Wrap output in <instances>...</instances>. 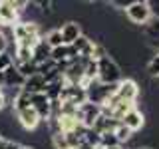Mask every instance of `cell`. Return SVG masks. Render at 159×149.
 I'll return each mask as SVG.
<instances>
[{"label": "cell", "mask_w": 159, "mask_h": 149, "mask_svg": "<svg viewBox=\"0 0 159 149\" xmlns=\"http://www.w3.org/2000/svg\"><path fill=\"white\" fill-rule=\"evenodd\" d=\"M121 68L116 64V60H113L111 56L103 58L98 62V82L99 84H106V86H109V84H119L121 82Z\"/></svg>", "instance_id": "obj_1"}, {"label": "cell", "mask_w": 159, "mask_h": 149, "mask_svg": "<svg viewBox=\"0 0 159 149\" xmlns=\"http://www.w3.org/2000/svg\"><path fill=\"white\" fill-rule=\"evenodd\" d=\"M129 22H133L135 26H145V24L151 20V12H149V4L147 0H133L129 2V6L123 10Z\"/></svg>", "instance_id": "obj_2"}, {"label": "cell", "mask_w": 159, "mask_h": 149, "mask_svg": "<svg viewBox=\"0 0 159 149\" xmlns=\"http://www.w3.org/2000/svg\"><path fill=\"white\" fill-rule=\"evenodd\" d=\"M99 115H102V107L96 106V103H92V102L82 103V106L76 109V119H78V123H80V125H84L86 129L92 127Z\"/></svg>", "instance_id": "obj_3"}, {"label": "cell", "mask_w": 159, "mask_h": 149, "mask_svg": "<svg viewBox=\"0 0 159 149\" xmlns=\"http://www.w3.org/2000/svg\"><path fill=\"white\" fill-rule=\"evenodd\" d=\"M116 97L121 99V102H127V103H135L137 97H139V84L131 78L121 79V82L117 84Z\"/></svg>", "instance_id": "obj_4"}, {"label": "cell", "mask_w": 159, "mask_h": 149, "mask_svg": "<svg viewBox=\"0 0 159 149\" xmlns=\"http://www.w3.org/2000/svg\"><path fill=\"white\" fill-rule=\"evenodd\" d=\"M30 107L36 111L40 121H48L52 117V102L46 97V93H34V96H30Z\"/></svg>", "instance_id": "obj_5"}, {"label": "cell", "mask_w": 159, "mask_h": 149, "mask_svg": "<svg viewBox=\"0 0 159 149\" xmlns=\"http://www.w3.org/2000/svg\"><path fill=\"white\" fill-rule=\"evenodd\" d=\"M20 22V10L14 6L12 0H0V24L16 26Z\"/></svg>", "instance_id": "obj_6"}, {"label": "cell", "mask_w": 159, "mask_h": 149, "mask_svg": "<svg viewBox=\"0 0 159 149\" xmlns=\"http://www.w3.org/2000/svg\"><path fill=\"white\" fill-rule=\"evenodd\" d=\"M60 34H62V44L64 46H72L76 40L82 36V24L78 20H68L60 26Z\"/></svg>", "instance_id": "obj_7"}, {"label": "cell", "mask_w": 159, "mask_h": 149, "mask_svg": "<svg viewBox=\"0 0 159 149\" xmlns=\"http://www.w3.org/2000/svg\"><path fill=\"white\" fill-rule=\"evenodd\" d=\"M119 123H123L129 131H133V133H137V131H141L143 127H145V113L141 111V109H137V107H133V109H129V111L123 115V119Z\"/></svg>", "instance_id": "obj_8"}, {"label": "cell", "mask_w": 159, "mask_h": 149, "mask_svg": "<svg viewBox=\"0 0 159 149\" xmlns=\"http://www.w3.org/2000/svg\"><path fill=\"white\" fill-rule=\"evenodd\" d=\"M16 119H18L20 127L26 129V131H36L38 125L42 123L32 107H26V109H20V111H16Z\"/></svg>", "instance_id": "obj_9"}, {"label": "cell", "mask_w": 159, "mask_h": 149, "mask_svg": "<svg viewBox=\"0 0 159 149\" xmlns=\"http://www.w3.org/2000/svg\"><path fill=\"white\" fill-rule=\"evenodd\" d=\"M46 79H44L40 74H36V76H32V78H26L24 79V86L20 88L22 92H26L28 96H34V93H44L46 92Z\"/></svg>", "instance_id": "obj_10"}, {"label": "cell", "mask_w": 159, "mask_h": 149, "mask_svg": "<svg viewBox=\"0 0 159 149\" xmlns=\"http://www.w3.org/2000/svg\"><path fill=\"white\" fill-rule=\"evenodd\" d=\"M4 88H10V89H20L24 86V76L18 72V68L14 66H10V68H6L4 70Z\"/></svg>", "instance_id": "obj_11"}, {"label": "cell", "mask_w": 159, "mask_h": 149, "mask_svg": "<svg viewBox=\"0 0 159 149\" xmlns=\"http://www.w3.org/2000/svg\"><path fill=\"white\" fill-rule=\"evenodd\" d=\"M50 48L48 44H46V40H38L36 42V46L32 48V62L36 64V66H40V64H44V62H48L50 60Z\"/></svg>", "instance_id": "obj_12"}, {"label": "cell", "mask_w": 159, "mask_h": 149, "mask_svg": "<svg viewBox=\"0 0 159 149\" xmlns=\"http://www.w3.org/2000/svg\"><path fill=\"white\" fill-rule=\"evenodd\" d=\"M113 133H116V137H117V143L121 147H125L129 141H131V137H133V131H129V129L123 125V123H117V127L113 129Z\"/></svg>", "instance_id": "obj_13"}, {"label": "cell", "mask_w": 159, "mask_h": 149, "mask_svg": "<svg viewBox=\"0 0 159 149\" xmlns=\"http://www.w3.org/2000/svg\"><path fill=\"white\" fill-rule=\"evenodd\" d=\"M26 107H30V96H28L26 92H22V89H20L18 96L14 97V102H12V109H14V113H16V111H20V109H26Z\"/></svg>", "instance_id": "obj_14"}, {"label": "cell", "mask_w": 159, "mask_h": 149, "mask_svg": "<svg viewBox=\"0 0 159 149\" xmlns=\"http://www.w3.org/2000/svg\"><path fill=\"white\" fill-rule=\"evenodd\" d=\"M44 40H46V44H48L50 48L64 46V44H62V34H60V28H52L46 36H44Z\"/></svg>", "instance_id": "obj_15"}, {"label": "cell", "mask_w": 159, "mask_h": 149, "mask_svg": "<svg viewBox=\"0 0 159 149\" xmlns=\"http://www.w3.org/2000/svg\"><path fill=\"white\" fill-rule=\"evenodd\" d=\"M116 145H119V143H117V137H116V133H113V131H106V133L99 135V149L116 147Z\"/></svg>", "instance_id": "obj_16"}, {"label": "cell", "mask_w": 159, "mask_h": 149, "mask_svg": "<svg viewBox=\"0 0 159 149\" xmlns=\"http://www.w3.org/2000/svg\"><path fill=\"white\" fill-rule=\"evenodd\" d=\"M145 72H147V76H151V78H159V52H155L149 58Z\"/></svg>", "instance_id": "obj_17"}, {"label": "cell", "mask_w": 159, "mask_h": 149, "mask_svg": "<svg viewBox=\"0 0 159 149\" xmlns=\"http://www.w3.org/2000/svg\"><path fill=\"white\" fill-rule=\"evenodd\" d=\"M16 68H18V72L24 76V79H26V78H32V76H36V74H38V66L34 62L20 64V66H16Z\"/></svg>", "instance_id": "obj_18"}, {"label": "cell", "mask_w": 159, "mask_h": 149, "mask_svg": "<svg viewBox=\"0 0 159 149\" xmlns=\"http://www.w3.org/2000/svg\"><path fill=\"white\" fill-rule=\"evenodd\" d=\"M52 145H54V149H70L64 131L62 133H54V135H52Z\"/></svg>", "instance_id": "obj_19"}, {"label": "cell", "mask_w": 159, "mask_h": 149, "mask_svg": "<svg viewBox=\"0 0 159 149\" xmlns=\"http://www.w3.org/2000/svg\"><path fill=\"white\" fill-rule=\"evenodd\" d=\"M14 64V58L10 56L8 52H4V54H0V72H4L6 68H10Z\"/></svg>", "instance_id": "obj_20"}, {"label": "cell", "mask_w": 159, "mask_h": 149, "mask_svg": "<svg viewBox=\"0 0 159 149\" xmlns=\"http://www.w3.org/2000/svg\"><path fill=\"white\" fill-rule=\"evenodd\" d=\"M149 12H151V20H159V0H147Z\"/></svg>", "instance_id": "obj_21"}, {"label": "cell", "mask_w": 159, "mask_h": 149, "mask_svg": "<svg viewBox=\"0 0 159 149\" xmlns=\"http://www.w3.org/2000/svg\"><path fill=\"white\" fill-rule=\"evenodd\" d=\"M6 107H8V103H6V96H4V89L0 88V111H4Z\"/></svg>", "instance_id": "obj_22"}, {"label": "cell", "mask_w": 159, "mask_h": 149, "mask_svg": "<svg viewBox=\"0 0 159 149\" xmlns=\"http://www.w3.org/2000/svg\"><path fill=\"white\" fill-rule=\"evenodd\" d=\"M4 149H20V143L14 141V139H8L6 145H4Z\"/></svg>", "instance_id": "obj_23"}, {"label": "cell", "mask_w": 159, "mask_h": 149, "mask_svg": "<svg viewBox=\"0 0 159 149\" xmlns=\"http://www.w3.org/2000/svg\"><path fill=\"white\" fill-rule=\"evenodd\" d=\"M6 50H8V42L4 40V36H2V34H0V54H4Z\"/></svg>", "instance_id": "obj_24"}, {"label": "cell", "mask_w": 159, "mask_h": 149, "mask_svg": "<svg viewBox=\"0 0 159 149\" xmlns=\"http://www.w3.org/2000/svg\"><path fill=\"white\" fill-rule=\"evenodd\" d=\"M6 141H8V139L4 137L2 133H0V149H4V145H6Z\"/></svg>", "instance_id": "obj_25"}, {"label": "cell", "mask_w": 159, "mask_h": 149, "mask_svg": "<svg viewBox=\"0 0 159 149\" xmlns=\"http://www.w3.org/2000/svg\"><path fill=\"white\" fill-rule=\"evenodd\" d=\"M78 149H96V147H92V145H88V143H82Z\"/></svg>", "instance_id": "obj_26"}, {"label": "cell", "mask_w": 159, "mask_h": 149, "mask_svg": "<svg viewBox=\"0 0 159 149\" xmlns=\"http://www.w3.org/2000/svg\"><path fill=\"white\" fill-rule=\"evenodd\" d=\"M20 149H36V147H32V145H20Z\"/></svg>", "instance_id": "obj_27"}, {"label": "cell", "mask_w": 159, "mask_h": 149, "mask_svg": "<svg viewBox=\"0 0 159 149\" xmlns=\"http://www.w3.org/2000/svg\"><path fill=\"white\" fill-rule=\"evenodd\" d=\"M137 149H155V147H149V145H143V147H137Z\"/></svg>", "instance_id": "obj_28"}, {"label": "cell", "mask_w": 159, "mask_h": 149, "mask_svg": "<svg viewBox=\"0 0 159 149\" xmlns=\"http://www.w3.org/2000/svg\"><path fill=\"white\" fill-rule=\"evenodd\" d=\"M106 149H123L121 145H116V147H106Z\"/></svg>", "instance_id": "obj_29"}, {"label": "cell", "mask_w": 159, "mask_h": 149, "mask_svg": "<svg viewBox=\"0 0 159 149\" xmlns=\"http://www.w3.org/2000/svg\"><path fill=\"white\" fill-rule=\"evenodd\" d=\"M123 149H125V147H123Z\"/></svg>", "instance_id": "obj_30"}]
</instances>
